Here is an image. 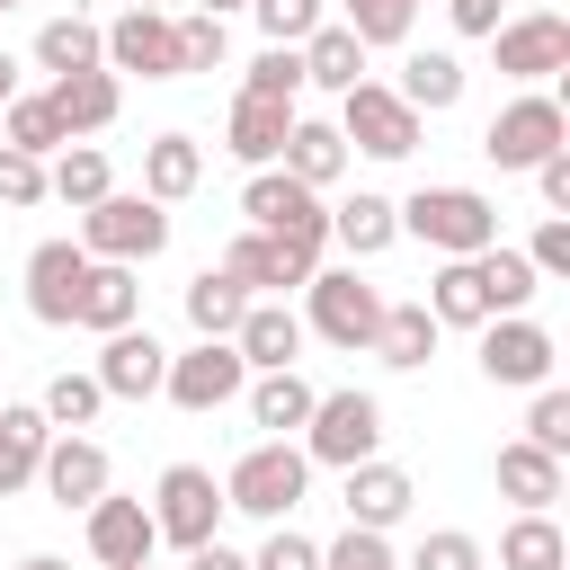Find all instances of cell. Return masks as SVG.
<instances>
[{
	"label": "cell",
	"mask_w": 570,
	"mask_h": 570,
	"mask_svg": "<svg viewBox=\"0 0 570 570\" xmlns=\"http://www.w3.org/2000/svg\"><path fill=\"white\" fill-rule=\"evenodd\" d=\"M240 223L249 232H276V240H303V249H330V205H321V187H303L294 169H249V187H240Z\"/></svg>",
	"instance_id": "cell-5"
},
{
	"label": "cell",
	"mask_w": 570,
	"mask_h": 570,
	"mask_svg": "<svg viewBox=\"0 0 570 570\" xmlns=\"http://www.w3.org/2000/svg\"><path fill=\"white\" fill-rule=\"evenodd\" d=\"M294 445L312 454V463H330V472H347V463H365V454H383V401L374 392H312V419L294 428Z\"/></svg>",
	"instance_id": "cell-3"
},
{
	"label": "cell",
	"mask_w": 570,
	"mask_h": 570,
	"mask_svg": "<svg viewBox=\"0 0 570 570\" xmlns=\"http://www.w3.org/2000/svg\"><path fill=\"white\" fill-rule=\"evenodd\" d=\"M276 169H294L303 187H338V169H347V142H338V125H321V116H294V125H285V151H276Z\"/></svg>",
	"instance_id": "cell-27"
},
{
	"label": "cell",
	"mask_w": 570,
	"mask_h": 570,
	"mask_svg": "<svg viewBox=\"0 0 570 570\" xmlns=\"http://www.w3.org/2000/svg\"><path fill=\"white\" fill-rule=\"evenodd\" d=\"M36 481H45V499H53V508H89V499L116 481V463H107V445H98L89 428H53V445H45Z\"/></svg>",
	"instance_id": "cell-14"
},
{
	"label": "cell",
	"mask_w": 570,
	"mask_h": 570,
	"mask_svg": "<svg viewBox=\"0 0 570 570\" xmlns=\"http://www.w3.org/2000/svg\"><path fill=\"white\" fill-rule=\"evenodd\" d=\"M321 570H401V552H392L374 525H347L338 543H321Z\"/></svg>",
	"instance_id": "cell-44"
},
{
	"label": "cell",
	"mask_w": 570,
	"mask_h": 570,
	"mask_svg": "<svg viewBox=\"0 0 570 570\" xmlns=\"http://www.w3.org/2000/svg\"><path fill=\"white\" fill-rule=\"evenodd\" d=\"M240 89H249V98H285V107H294V98H303V53H294V45H267V53L249 62V80H240Z\"/></svg>",
	"instance_id": "cell-42"
},
{
	"label": "cell",
	"mask_w": 570,
	"mask_h": 570,
	"mask_svg": "<svg viewBox=\"0 0 570 570\" xmlns=\"http://www.w3.org/2000/svg\"><path fill=\"white\" fill-rule=\"evenodd\" d=\"M392 89H401L419 116H445V107H463V62H454V53H410Z\"/></svg>",
	"instance_id": "cell-37"
},
{
	"label": "cell",
	"mask_w": 570,
	"mask_h": 570,
	"mask_svg": "<svg viewBox=\"0 0 570 570\" xmlns=\"http://www.w3.org/2000/svg\"><path fill=\"white\" fill-rule=\"evenodd\" d=\"M9 98H18V62L0 53V107H9Z\"/></svg>",
	"instance_id": "cell-53"
},
{
	"label": "cell",
	"mask_w": 570,
	"mask_h": 570,
	"mask_svg": "<svg viewBox=\"0 0 570 570\" xmlns=\"http://www.w3.org/2000/svg\"><path fill=\"white\" fill-rule=\"evenodd\" d=\"M392 214H401V232L428 240L436 258H472V249L499 240V205H490L481 187H419V196L392 205Z\"/></svg>",
	"instance_id": "cell-2"
},
{
	"label": "cell",
	"mask_w": 570,
	"mask_h": 570,
	"mask_svg": "<svg viewBox=\"0 0 570 570\" xmlns=\"http://www.w3.org/2000/svg\"><path fill=\"white\" fill-rule=\"evenodd\" d=\"M80 249L89 258H125V267H142V258H160L169 249V205H151V196H98V205H80Z\"/></svg>",
	"instance_id": "cell-6"
},
{
	"label": "cell",
	"mask_w": 570,
	"mask_h": 570,
	"mask_svg": "<svg viewBox=\"0 0 570 570\" xmlns=\"http://www.w3.org/2000/svg\"><path fill=\"white\" fill-rule=\"evenodd\" d=\"M338 142L365 151V160H410L419 151V107L392 80H356V89H338Z\"/></svg>",
	"instance_id": "cell-4"
},
{
	"label": "cell",
	"mask_w": 570,
	"mask_h": 570,
	"mask_svg": "<svg viewBox=\"0 0 570 570\" xmlns=\"http://www.w3.org/2000/svg\"><path fill=\"white\" fill-rule=\"evenodd\" d=\"M490 45H499V71L508 80H552V71H570V18L561 9H525V18H499L490 27Z\"/></svg>",
	"instance_id": "cell-12"
},
{
	"label": "cell",
	"mask_w": 570,
	"mask_h": 570,
	"mask_svg": "<svg viewBox=\"0 0 570 570\" xmlns=\"http://www.w3.org/2000/svg\"><path fill=\"white\" fill-rule=\"evenodd\" d=\"M249 570H321V543H312V534H294V525H276V534L249 552Z\"/></svg>",
	"instance_id": "cell-48"
},
{
	"label": "cell",
	"mask_w": 570,
	"mask_h": 570,
	"mask_svg": "<svg viewBox=\"0 0 570 570\" xmlns=\"http://www.w3.org/2000/svg\"><path fill=\"white\" fill-rule=\"evenodd\" d=\"M525 436L543 454H570V392L561 383H534V410H525Z\"/></svg>",
	"instance_id": "cell-45"
},
{
	"label": "cell",
	"mask_w": 570,
	"mask_h": 570,
	"mask_svg": "<svg viewBox=\"0 0 570 570\" xmlns=\"http://www.w3.org/2000/svg\"><path fill=\"white\" fill-rule=\"evenodd\" d=\"M36 62H45L53 80H62V71H98V62H107V27H89L80 9H62V18H45Z\"/></svg>",
	"instance_id": "cell-32"
},
{
	"label": "cell",
	"mask_w": 570,
	"mask_h": 570,
	"mask_svg": "<svg viewBox=\"0 0 570 570\" xmlns=\"http://www.w3.org/2000/svg\"><path fill=\"white\" fill-rule=\"evenodd\" d=\"M0 205H45V160L36 151H18V142H0Z\"/></svg>",
	"instance_id": "cell-47"
},
{
	"label": "cell",
	"mask_w": 570,
	"mask_h": 570,
	"mask_svg": "<svg viewBox=\"0 0 570 570\" xmlns=\"http://www.w3.org/2000/svg\"><path fill=\"white\" fill-rule=\"evenodd\" d=\"M80 517H89V552H98V570H125V561L160 552V534H151V508H142V499H116V490H98Z\"/></svg>",
	"instance_id": "cell-19"
},
{
	"label": "cell",
	"mask_w": 570,
	"mask_h": 570,
	"mask_svg": "<svg viewBox=\"0 0 570 570\" xmlns=\"http://www.w3.org/2000/svg\"><path fill=\"white\" fill-rule=\"evenodd\" d=\"M303 490H312V454H303L294 436H267V445H249V454L223 472V508H240V517H258V525H285V517L303 508Z\"/></svg>",
	"instance_id": "cell-1"
},
{
	"label": "cell",
	"mask_w": 570,
	"mask_h": 570,
	"mask_svg": "<svg viewBox=\"0 0 570 570\" xmlns=\"http://www.w3.org/2000/svg\"><path fill=\"white\" fill-rule=\"evenodd\" d=\"M89 374H98V392H107V401H151V392H160V374H169V347H160L151 330H134V321H125V330H107V347H98V365H89Z\"/></svg>",
	"instance_id": "cell-17"
},
{
	"label": "cell",
	"mask_w": 570,
	"mask_h": 570,
	"mask_svg": "<svg viewBox=\"0 0 570 570\" xmlns=\"http://www.w3.org/2000/svg\"><path fill=\"white\" fill-rule=\"evenodd\" d=\"M321 267V249H303V240H276V232H240L232 249H223V276H240L249 294H303V276Z\"/></svg>",
	"instance_id": "cell-15"
},
{
	"label": "cell",
	"mask_w": 570,
	"mask_h": 570,
	"mask_svg": "<svg viewBox=\"0 0 570 570\" xmlns=\"http://www.w3.org/2000/svg\"><path fill=\"white\" fill-rule=\"evenodd\" d=\"M330 240H338L347 258H383V249L401 240V214H392V196H374V187H356L347 205H330Z\"/></svg>",
	"instance_id": "cell-24"
},
{
	"label": "cell",
	"mask_w": 570,
	"mask_h": 570,
	"mask_svg": "<svg viewBox=\"0 0 570 570\" xmlns=\"http://www.w3.org/2000/svg\"><path fill=\"white\" fill-rule=\"evenodd\" d=\"M419 303L436 312V330H481V321H490L472 258H436V276H428V294H419Z\"/></svg>",
	"instance_id": "cell-34"
},
{
	"label": "cell",
	"mask_w": 570,
	"mask_h": 570,
	"mask_svg": "<svg viewBox=\"0 0 570 570\" xmlns=\"http://www.w3.org/2000/svg\"><path fill=\"white\" fill-rule=\"evenodd\" d=\"M294 53H303V89H356V80H365V45H356L347 27H330V18H321Z\"/></svg>",
	"instance_id": "cell-30"
},
{
	"label": "cell",
	"mask_w": 570,
	"mask_h": 570,
	"mask_svg": "<svg viewBox=\"0 0 570 570\" xmlns=\"http://www.w3.org/2000/svg\"><path fill=\"white\" fill-rule=\"evenodd\" d=\"M80 276H89V249H80V240H36V249H27V312H36L45 330H71Z\"/></svg>",
	"instance_id": "cell-16"
},
{
	"label": "cell",
	"mask_w": 570,
	"mask_h": 570,
	"mask_svg": "<svg viewBox=\"0 0 570 570\" xmlns=\"http://www.w3.org/2000/svg\"><path fill=\"white\" fill-rule=\"evenodd\" d=\"M240 383H249V365H240V347H232V338H196V347H187V356H169V374H160V392H169L187 419H205V410L240 401Z\"/></svg>",
	"instance_id": "cell-11"
},
{
	"label": "cell",
	"mask_w": 570,
	"mask_h": 570,
	"mask_svg": "<svg viewBox=\"0 0 570 570\" xmlns=\"http://www.w3.org/2000/svg\"><path fill=\"white\" fill-rule=\"evenodd\" d=\"M347 525H374V534H392L401 517H410V499H419V481L401 472V463H383V454H365V463H347Z\"/></svg>",
	"instance_id": "cell-18"
},
{
	"label": "cell",
	"mask_w": 570,
	"mask_h": 570,
	"mask_svg": "<svg viewBox=\"0 0 570 570\" xmlns=\"http://www.w3.org/2000/svg\"><path fill=\"white\" fill-rule=\"evenodd\" d=\"M196 187H205L196 134H151V142H142V196H151V205H178V196H196Z\"/></svg>",
	"instance_id": "cell-23"
},
{
	"label": "cell",
	"mask_w": 570,
	"mask_h": 570,
	"mask_svg": "<svg viewBox=\"0 0 570 570\" xmlns=\"http://www.w3.org/2000/svg\"><path fill=\"white\" fill-rule=\"evenodd\" d=\"M410 18H419V0H338V27H347L365 53H374V45H401Z\"/></svg>",
	"instance_id": "cell-39"
},
{
	"label": "cell",
	"mask_w": 570,
	"mask_h": 570,
	"mask_svg": "<svg viewBox=\"0 0 570 570\" xmlns=\"http://www.w3.org/2000/svg\"><path fill=\"white\" fill-rule=\"evenodd\" d=\"M499 9H508V0H445V18H454L463 36H490V27H499Z\"/></svg>",
	"instance_id": "cell-51"
},
{
	"label": "cell",
	"mask_w": 570,
	"mask_h": 570,
	"mask_svg": "<svg viewBox=\"0 0 570 570\" xmlns=\"http://www.w3.org/2000/svg\"><path fill=\"white\" fill-rule=\"evenodd\" d=\"M499 570H570V534L552 525V508H517V525L499 534Z\"/></svg>",
	"instance_id": "cell-31"
},
{
	"label": "cell",
	"mask_w": 570,
	"mask_h": 570,
	"mask_svg": "<svg viewBox=\"0 0 570 570\" xmlns=\"http://www.w3.org/2000/svg\"><path fill=\"white\" fill-rule=\"evenodd\" d=\"M534 196H543V214H570V142L534 160Z\"/></svg>",
	"instance_id": "cell-50"
},
{
	"label": "cell",
	"mask_w": 570,
	"mask_h": 570,
	"mask_svg": "<svg viewBox=\"0 0 570 570\" xmlns=\"http://www.w3.org/2000/svg\"><path fill=\"white\" fill-rule=\"evenodd\" d=\"M561 142H570V116H561V98H543V89L508 98V107L490 116V134H481V151H490L499 169H534V160L561 151Z\"/></svg>",
	"instance_id": "cell-9"
},
{
	"label": "cell",
	"mask_w": 570,
	"mask_h": 570,
	"mask_svg": "<svg viewBox=\"0 0 570 570\" xmlns=\"http://www.w3.org/2000/svg\"><path fill=\"white\" fill-rule=\"evenodd\" d=\"M107 187H116V169H107V151H98V142H62V151L45 160V196H62L71 214H80V205H98Z\"/></svg>",
	"instance_id": "cell-33"
},
{
	"label": "cell",
	"mask_w": 570,
	"mask_h": 570,
	"mask_svg": "<svg viewBox=\"0 0 570 570\" xmlns=\"http://www.w3.org/2000/svg\"><path fill=\"white\" fill-rule=\"evenodd\" d=\"M151 534L178 543V552L214 543V534H223V481H214L205 463H169V472L151 481Z\"/></svg>",
	"instance_id": "cell-8"
},
{
	"label": "cell",
	"mask_w": 570,
	"mask_h": 570,
	"mask_svg": "<svg viewBox=\"0 0 570 570\" xmlns=\"http://www.w3.org/2000/svg\"><path fill=\"white\" fill-rule=\"evenodd\" d=\"M196 9H205V18H232V9H249V0H196Z\"/></svg>",
	"instance_id": "cell-54"
},
{
	"label": "cell",
	"mask_w": 570,
	"mask_h": 570,
	"mask_svg": "<svg viewBox=\"0 0 570 570\" xmlns=\"http://www.w3.org/2000/svg\"><path fill=\"white\" fill-rule=\"evenodd\" d=\"M401 570H481V543H472L463 525H436V534H419V552H410Z\"/></svg>",
	"instance_id": "cell-46"
},
{
	"label": "cell",
	"mask_w": 570,
	"mask_h": 570,
	"mask_svg": "<svg viewBox=\"0 0 570 570\" xmlns=\"http://www.w3.org/2000/svg\"><path fill=\"white\" fill-rule=\"evenodd\" d=\"M525 258H534V276H570V214H543V232L525 240Z\"/></svg>",
	"instance_id": "cell-49"
},
{
	"label": "cell",
	"mask_w": 570,
	"mask_h": 570,
	"mask_svg": "<svg viewBox=\"0 0 570 570\" xmlns=\"http://www.w3.org/2000/svg\"><path fill=\"white\" fill-rule=\"evenodd\" d=\"M125 570H160V561H151V552H142V561H125Z\"/></svg>",
	"instance_id": "cell-56"
},
{
	"label": "cell",
	"mask_w": 570,
	"mask_h": 570,
	"mask_svg": "<svg viewBox=\"0 0 570 570\" xmlns=\"http://www.w3.org/2000/svg\"><path fill=\"white\" fill-rule=\"evenodd\" d=\"M490 472H499V499H517V508H552L561 499V454H543L534 436H508Z\"/></svg>",
	"instance_id": "cell-26"
},
{
	"label": "cell",
	"mask_w": 570,
	"mask_h": 570,
	"mask_svg": "<svg viewBox=\"0 0 570 570\" xmlns=\"http://www.w3.org/2000/svg\"><path fill=\"white\" fill-rule=\"evenodd\" d=\"M232 347H240V365H249V374L294 365V356H303V321H294L285 303H249V312H240V330H232Z\"/></svg>",
	"instance_id": "cell-25"
},
{
	"label": "cell",
	"mask_w": 570,
	"mask_h": 570,
	"mask_svg": "<svg viewBox=\"0 0 570 570\" xmlns=\"http://www.w3.org/2000/svg\"><path fill=\"white\" fill-rule=\"evenodd\" d=\"M187 570H249V552H232V543L214 534V543H196V552H187Z\"/></svg>",
	"instance_id": "cell-52"
},
{
	"label": "cell",
	"mask_w": 570,
	"mask_h": 570,
	"mask_svg": "<svg viewBox=\"0 0 570 570\" xmlns=\"http://www.w3.org/2000/svg\"><path fill=\"white\" fill-rule=\"evenodd\" d=\"M45 98H53L62 134H71V142H89V134H107V125H116V107H125V80L98 62V71H62Z\"/></svg>",
	"instance_id": "cell-20"
},
{
	"label": "cell",
	"mask_w": 570,
	"mask_h": 570,
	"mask_svg": "<svg viewBox=\"0 0 570 570\" xmlns=\"http://www.w3.org/2000/svg\"><path fill=\"white\" fill-rule=\"evenodd\" d=\"M374 321H383V294L356 267H312L303 276V330H321L330 347H374Z\"/></svg>",
	"instance_id": "cell-7"
},
{
	"label": "cell",
	"mask_w": 570,
	"mask_h": 570,
	"mask_svg": "<svg viewBox=\"0 0 570 570\" xmlns=\"http://www.w3.org/2000/svg\"><path fill=\"white\" fill-rule=\"evenodd\" d=\"M0 142H18V151H36V160H53L71 134H62L53 98H9V107H0Z\"/></svg>",
	"instance_id": "cell-38"
},
{
	"label": "cell",
	"mask_w": 570,
	"mask_h": 570,
	"mask_svg": "<svg viewBox=\"0 0 570 570\" xmlns=\"http://www.w3.org/2000/svg\"><path fill=\"white\" fill-rule=\"evenodd\" d=\"M525 9H552V0H525Z\"/></svg>",
	"instance_id": "cell-58"
},
{
	"label": "cell",
	"mask_w": 570,
	"mask_h": 570,
	"mask_svg": "<svg viewBox=\"0 0 570 570\" xmlns=\"http://www.w3.org/2000/svg\"><path fill=\"white\" fill-rule=\"evenodd\" d=\"M223 45H232V27L205 18V9H187V18H178V80H187V71H214Z\"/></svg>",
	"instance_id": "cell-41"
},
{
	"label": "cell",
	"mask_w": 570,
	"mask_h": 570,
	"mask_svg": "<svg viewBox=\"0 0 570 570\" xmlns=\"http://www.w3.org/2000/svg\"><path fill=\"white\" fill-rule=\"evenodd\" d=\"M552 330L543 321H525V312H499V321H481V374L490 383H508V392H534V383H552Z\"/></svg>",
	"instance_id": "cell-10"
},
{
	"label": "cell",
	"mask_w": 570,
	"mask_h": 570,
	"mask_svg": "<svg viewBox=\"0 0 570 570\" xmlns=\"http://www.w3.org/2000/svg\"><path fill=\"white\" fill-rule=\"evenodd\" d=\"M240 312H249V285H240V276H223V267L187 276V330H196V338H232Z\"/></svg>",
	"instance_id": "cell-35"
},
{
	"label": "cell",
	"mask_w": 570,
	"mask_h": 570,
	"mask_svg": "<svg viewBox=\"0 0 570 570\" xmlns=\"http://www.w3.org/2000/svg\"><path fill=\"white\" fill-rule=\"evenodd\" d=\"M125 9H169V0H125Z\"/></svg>",
	"instance_id": "cell-57"
},
{
	"label": "cell",
	"mask_w": 570,
	"mask_h": 570,
	"mask_svg": "<svg viewBox=\"0 0 570 570\" xmlns=\"http://www.w3.org/2000/svg\"><path fill=\"white\" fill-rule=\"evenodd\" d=\"M249 18L267 27V45H303V36L330 18V0H249Z\"/></svg>",
	"instance_id": "cell-43"
},
{
	"label": "cell",
	"mask_w": 570,
	"mask_h": 570,
	"mask_svg": "<svg viewBox=\"0 0 570 570\" xmlns=\"http://www.w3.org/2000/svg\"><path fill=\"white\" fill-rule=\"evenodd\" d=\"M472 276H481V303H490V321H499V312H525V303L543 294V276H534V258H525V249H508V240H490V249H472Z\"/></svg>",
	"instance_id": "cell-28"
},
{
	"label": "cell",
	"mask_w": 570,
	"mask_h": 570,
	"mask_svg": "<svg viewBox=\"0 0 570 570\" xmlns=\"http://www.w3.org/2000/svg\"><path fill=\"white\" fill-rule=\"evenodd\" d=\"M285 125H294V107L285 98H232V125H223V151L232 160H249V169H267L276 151H285Z\"/></svg>",
	"instance_id": "cell-22"
},
{
	"label": "cell",
	"mask_w": 570,
	"mask_h": 570,
	"mask_svg": "<svg viewBox=\"0 0 570 570\" xmlns=\"http://www.w3.org/2000/svg\"><path fill=\"white\" fill-rule=\"evenodd\" d=\"M18 570H71V561H53V552H27V561H18Z\"/></svg>",
	"instance_id": "cell-55"
},
{
	"label": "cell",
	"mask_w": 570,
	"mask_h": 570,
	"mask_svg": "<svg viewBox=\"0 0 570 570\" xmlns=\"http://www.w3.org/2000/svg\"><path fill=\"white\" fill-rule=\"evenodd\" d=\"M36 410H45V419H53V428H89V419H98V410H107V392H98V374H53V383H45V401H36Z\"/></svg>",
	"instance_id": "cell-40"
},
{
	"label": "cell",
	"mask_w": 570,
	"mask_h": 570,
	"mask_svg": "<svg viewBox=\"0 0 570 570\" xmlns=\"http://www.w3.org/2000/svg\"><path fill=\"white\" fill-rule=\"evenodd\" d=\"M0 9H18V0H0Z\"/></svg>",
	"instance_id": "cell-59"
},
{
	"label": "cell",
	"mask_w": 570,
	"mask_h": 570,
	"mask_svg": "<svg viewBox=\"0 0 570 570\" xmlns=\"http://www.w3.org/2000/svg\"><path fill=\"white\" fill-rule=\"evenodd\" d=\"M107 71L125 80H178V18L169 9H125L116 27H107Z\"/></svg>",
	"instance_id": "cell-13"
},
{
	"label": "cell",
	"mask_w": 570,
	"mask_h": 570,
	"mask_svg": "<svg viewBox=\"0 0 570 570\" xmlns=\"http://www.w3.org/2000/svg\"><path fill=\"white\" fill-rule=\"evenodd\" d=\"M134 312H142V276H134L125 258H89V276H80V312H71V321L107 338V330H125Z\"/></svg>",
	"instance_id": "cell-21"
},
{
	"label": "cell",
	"mask_w": 570,
	"mask_h": 570,
	"mask_svg": "<svg viewBox=\"0 0 570 570\" xmlns=\"http://www.w3.org/2000/svg\"><path fill=\"white\" fill-rule=\"evenodd\" d=\"M374 356H383L392 374H419V365L436 356V312H428V303H383V321H374Z\"/></svg>",
	"instance_id": "cell-29"
},
{
	"label": "cell",
	"mask_w": 570,
	"mask_h": 570,
	"mask_svg": "<svg viewBox=\"0 0 570 570\" xmlns=\"http://www.w3.org/2000/svg\"><path fill=\"white\" fill-rule=\"evenodd\" d=\"M240 392H249V419H258L267 436H294V428L312 419V383H303L294 365H267V374H258V383H240Z\"/></svg>",
	"instance_id": "cell-36"
}]
</instances>
